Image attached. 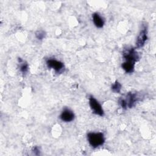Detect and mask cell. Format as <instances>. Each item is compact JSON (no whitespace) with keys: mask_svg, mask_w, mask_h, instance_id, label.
<instances>
[{"mask_svg":"<svg viewBox=\"0 0 156 156\" xmlns=\"http://www.w3.org/2000/svg\"><path fill=\"white\" fill-rule=\"evenodd\" d=\"M123 57L125 62L132 64L135 63L139 59V55L135 50L133 48L126 49L123 52Z\"/></svg>","mask_w":156,"mask_h":156,"instance_id":"cell-3","label":"cell"},{"mask_svg":"<svg viewBox=\"0 0 156 156\" xmlns=\"http://www.w3.org/2000/svg\"><path fill=\"white\" fill-rule=\"evenodd\" d=\"M32 151H33V152H34V154H36V155H38V154H40V151H39V149H38L37 147H34L33 149H32Z\"/></svg>","mask_w":156,"mask_h":156,"instance_id":"cell-13","label":"cell"},{"mask_svg":"<svg viewBox=\"0 0 156 156\" xmlns=\"http://www.w3.org/2000/svg\"><path fill=\"white\" fill-rule=\"evenodd\" d=\"M20 63H22L20 66V71L23 73H26L28 70V65L26 63H24L23 62H20Z\"/></svg>","mask_w":156,"mask_h":156,"instance_id":"cell-12","label":"cell"},{"mask_svg":"<svg viewBox=\"0 0 156 156\" xmlns=\"http://www.w3.org/2000/svg\"><path fill=\"white\" fill-rule=\"evenodd\" d=\"M147 27L144 26L141 30L136 41V46L137 48L143 46L146 41L147 40Z\"/></svg>","mask_w":156,"mask_h":156,"instance_id":"cell-6","label":"cell"},{"mask_svg":"<svg viewBox=\"0 0 156 156\" xmlns=\"http://www.w3.org/2000/svg\"><path fill=\"white\" fill-rule=\"evenodd\" d=\"M138 98L135 93H128L124 97H121L119 101V104L124 108L127 109V108H132L135 104L137 101Z\"/></svg>","mask_w":156,"mask_h":156,"instance_id":"cell-1","label":"cell"},{"mask_svg":"<svg viewBox=\"0 0 156 156\" xmlns=\"http://www.w3.org/2000/svg\"><path fill=\"white\" fill-rule=\"evenodd\" d=\"M46 36V33L44 31L40 30H38L35 32V37L38 40H43Z\"/></svg>","mask_w":156,"mask_h":156,"instance_id":"cell-11","label":"cell"},{"mask_svg":"<svg viewBox=\"0 0 156 156\" xmlns=\"http://www.w3.org/2000/svg\"><path fill=\"white\" fill-rule=\"evenodd\" d=\"M134 66H135L134 64L128 63V62H124L121 65L123 69L127 73H131L133 71Z\"/></svg>","mask_w":156,"mask_h":156,"instance_id":"cell-9","label":"cell"},{"mask_svg":"<svg viewBox=\"0 0 156 156\" xmlns=\"http://www.w3.org/2000/svg\"><path fill=\"white\" fill-rule=\"evenodd\" d=\"M92 18H93V23L97 27L101 28L104 26V20L98 13H93L92 15Z\"/></svg>","mask_w":156,"mask_h":156,"instance_id":"cell-8","label":"cell"},{"mask_svg":"<svg viewBox=\"0 0 156 156\" xmlns=\"http://www.w3.org/2000/svg\"><path fill=\"white\" fill-rule=\"evenodd\" d=\"M89 104L90 106L91 109L92 110L93 112L98 115L99 116H103L104 115V110L101 105L99 103V102L92 96H91L89 98Z\"/></svg>","mask_w":156,"mask_h":156,"instance_id":"cell-4","label":"cell"},{"mask_svg":"<svg viewBox=\"0 0 156 156\" xmlns=\"http://www.w3.org/2000/svg\"><path fill=\"white\" fill-rule=\"evenodd\" d=\"M60 119L65 122H70L72 121L74 118V113L69 109H65L61 113L60 116Z\"/></svg>","mask_w":156,"mask_h":156,"instance_id":"cell-7","label":"cell"},{"mask_svg":"<svg viewBox=\"0 0 156 156\" xmlns=\"http://www.w3.org/2000/svg\"><path fill=\"white\" fill-rule=\"evenodd\" d=\"M112 90L113 91L115 92V93H119L121 91V83L118 82L116 81L112 86Z\"/></svg>","mask_w":156,"mask_h":156,"instance_id":"cell-10","label":"cell"},{"mask_svg":"<svg viewBox=\"0 0 156 156\" xmlns=\"http://www.w3.org/2000/svg\"><path fill=\"white\" fill-rule=\"evenodd\" d=\"M87 140L93 147H97L104 143L105 138L101 132H90L87 134Z\"/></svg>","mask_w":156,"mask_h":156,"instance_id":"cell-2","label":"cell"},{"mask_svg":"<svg viewBox=\"0 0 156 156\" xmlns=\"http://www.w3.org/2000/svg\"><path fill=\"white\" fill-rule=\"evenodd\" d=\"M46 64L49 68L53 69L57 73H61L64 69L63 63L55 59L49 58L46 60Z\"/></svg>","mask_w":156,"mask_h":156,"instance_id":"cell-5","label":"cell"}]
</instances>
